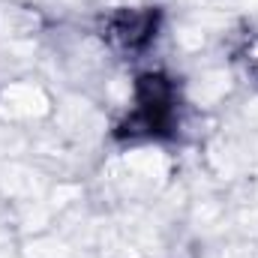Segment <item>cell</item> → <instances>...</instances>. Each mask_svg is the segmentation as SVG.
Here are the masks:
<instances>
[{
	"label": "cell",
	"instance_id": "obj_1",
	"mask_svg": "<svg viewBox=\"0 0 258 258\" xmlns=\"http://www.w3.org/2000/svg\"><path fill=\"white\" fill-rule=\"evenodd\" d=\"M177 123V87L162 72H144L132 90V111L117 126V135L129 141L138 138H168Z\"/></svg>",
	"mask_w": 258,
	"mask_h": 258
},
{
	"label": "cell",
	"instance_id": "obj_2",
	"mask_svg": "<svg viewBox=\"0 0 258 258\" xmlns=\"http://www.w3.org/2000/svg\"><path fill=\"white\" fill-rule=\"evenodd\" d=\"M153 30H156V12L153 15L150 12H129L120 21H114V36L123 39V45H129V48L147 45L150 36H156Z\"/></svg>",
	"mask_w": 258,
	"mask_h": 258
}]
</instances>
